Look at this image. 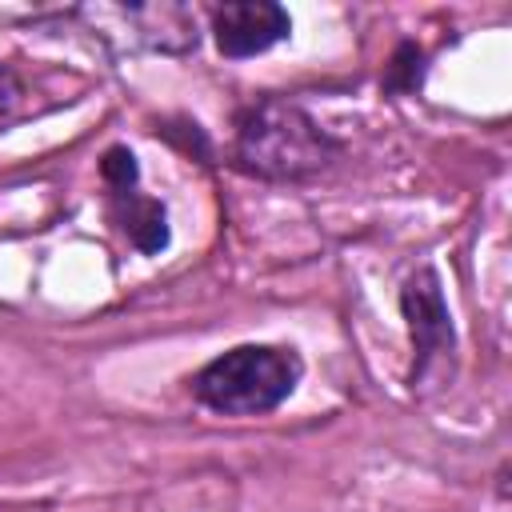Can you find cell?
Returning a JSON list of instances; mask_svg holds the SVG:
<instances>
[{
  "mask_svg": "<svg viewBox=\"0 0 512 512\" xmlns=\"http://www.w3.org/2000/svg\"><path fill=\"white\" fill-rule=\"evenodd\" d=\"M336 152L340 144L320 128V120L280 96H264L248 104L236 120L232 164L244 176H256L268 184L312 180L336 160Z\"/></svg>",
  "mask_w": 512,
  "mask_h": 512,
  "instance_id": "cell-1",
  "label": "cell"
},
{
  "mask_svg": "<svg viewBox=\"0 0 512 512\" xmlns=\"http://www.w3.org/2000/svg\"><path fill=\"white\" fill-rule=\"evenodd\" d=\"M304 360L284 344H236L192 376V396L220 416H268L300 384Z\"/></svg>",
  "mask_w": 512,
  "mask_h": 512,
  "instance_id": "cell-2",
  "label": "cell"
},
{
  "mask_svg": "<svg viewBox=\"0 0 512 512\" xmlns=\"http://www.w3.org/2000/svg\"><path fill=\"white\" fill-rule=\"evenodd\" d=\"M400 312L408 320V336H412V376L408 384H428L432 368L436 364H448L452 352H456V328H452V312H448V300H444V284H440V272L432 264L416 268L404 288H400Z\"/></svg>",
  "mask_w": 512,
  "mask_h": 512,
  "instance_id": "cell-3",
  "label": "cell"
},
{
  "mask_svg": "<svg viewBox=\"0 0 512 512\" xmlns=\"http://www.w3.org/2000/svg\"><path fill=\"white\" fill-rule=\"evenodd\" d=\"M100 176L112 192V216L120 224V232L132 240V248H140L144 256H156L168 248V212L160 200L140 196V164L128 148H108L100 160Z\"/></svg>",
  "mask_w": 512,
  "mask_h": 512,
  "instance_id": "cell-4",
  "label": "cell"
},
{
  "mask_svg": "<svg viewBox=\"0 0 512 512\" xmlns=\"http://www.w3.org/2000/svg\"><path fill=\"white\" fill-rule=\"evenodd\" d=\"M292 16L272 0H228L212 8V36L228 60H248L288 40Z\"/></svg>",
  "mask_w": 512,
  "mask_h": 512,
  "instance_id": "cell-5",
  "label": "cell"
},
{
  "mask_svg": "<svg viewBox=\"0 0 512 512\" xmlns=\"http://www.w3.org/2000/svg\"><path fill=\"white\" fill-rule=\"evenodd\" d=\"M120 16H128L136 24V40L156 52L176 56V52L196 48V40H200L196 16L184 4H132V8H120Z\"/></svg>",
  "mask_w": 512,
  "mask_h": 512,
  "instance_id": "cell-6",
  "label": "cell"
},
{
  "mask_svg": "<svg viewBox=\"0 0 512 512\" xmlns=\"http://www.w3.org/2000/svg\"><path fill=\"white\" fill-rule=\"evenodd\" d=\"M424 56H420V48L416 44H400V52H396V60L388 64V76H384V84L392 88V92H412L416 84H420V76H424Z\"/></svg>",
  "mask_w": 512,
  "mask_h": 512,
  "instance_id": "cell-7",
  "label": "cell"
}]
</instances>
